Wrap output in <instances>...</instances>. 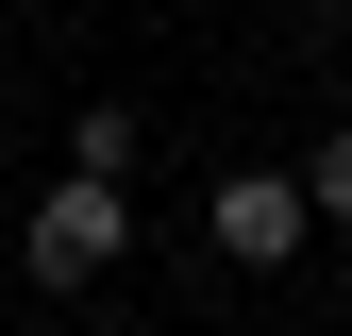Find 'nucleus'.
<instances>
[{
    "label": "nucleus",
    "instance_id": "obj_1",
    "mask_svg": "<svg viewBox=\"0 0 352 336\" xmlns=\"http://www.w3.org/2000/svg\"><path fill=\"white\" fill-rule=\"evenodd\" d=\"M17 252H34V286H101V269H135V202L118 185H51Z\"/></svg>",
    "mask_w": 352,
    "mask_h": 336
},
{
    "label": "nucleus",
    "instance_id": "obj_2",
    "mask_svg": "<svg viewBox=\"0 0 352 336\" xmlns=\"http://www.w3.org/2000/svg\"><path fill=\"white\" fill-rule=\"evenodd\" d=\"M201 219H218V252H235V269H285V252H302V168H235Z\"/></svg>",
    "mask_w": 352,
    "mask_h": 336
},
{
    "label": "nucleus",
    "instance_id": "obj_3",
    "mask_svg": "<svg viewBox=\"0 0 352 336\" xmlns=\"http://www.w3.org/2000/svg\"><path fill=\"white\" fill-rule=\"evenodd\" d=\"M67 185H118V202H135V118H118V101L67 118Z\"/></svg>",
    "mask_w": 352,
    "mask_h": 336
},
{
    "label": "nucleus",
    "instance_id": "obj_4",
    "mask_svg": "<svg viewBox=\"0 0 352 336\" xmlns=\"http://www.w3.org/2000/svg\"><path fill=\"white\" fill-rule=\"evenodd\" d=\"M302 219H352V135H319V151H302Z\"/></svg>",
    "mask_w": 352,
    "mask_h": 336
}]
</instances>
